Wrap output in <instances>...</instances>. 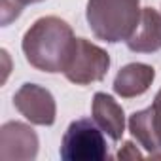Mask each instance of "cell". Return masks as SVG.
Instances as JSON below:
<instances>
[{
  "mask_svg": "<svg viewBox=\"0 0 161 161\" xmlns=\"http://www.w3.org/2000/svg\"><path fill=\"white\" fill-rule=\"evenodd\" d=\"M76 38L72 27L55 15L36 19L25 32L21 47L31 66L42 72H64Z\"/></svg>",
  "mask_w": 161,
  "mask_h": 161,
  "instance_id": "1",
  "label": "cell"
},
{
  "mask_svg": "<svg viewBox=\"0 0 161 161\" xmlns=\"http://www.w3.org/2000/svg\"><path fill=\"white\" fill-rule=\"evenodd\" d=\"M140 0H87L91 32L108 44L127 42L140 21Z\"/></svg>",
  "mask_w": 161,
  "mask_h": 161,
  "instance_id": "2",
  "label": "cell"
},
{
  "mask_svg": "<svg viewBox=\"0 0 161 161\" xmlns=\"http://www.w3.org/2000/svg\"><path fill=\"white\" fill-rule=\"evenodd\" d=\"M104 131L95 119H74L64 131L61 142V157L64 161H103L108 159V144Z\"/></svg>",
  "mask_w": 161,
  "mask_h": 161,
  "instance_id": "3",
  "label": "cell"
},
{
  "mask_svg": "<svg viewBox=\"0 0 161 161\" xmlns=\"http://www.w3.org/2000/svg\"><path fill=\"white\" fill-rule=\"evenodd\" d=\"M108 68H110V55L103 47L86 38H76L72 55L63 74L66 76L68 82L76 86H89L101 82L108 74Z\"/></svg>",
  "mask_w": 161,
  "mask_h": 161,
  "instance_id": "4",
  "label": "cell"
},
{
  "mask_svg": "<svg viewBox=\"0 0 161 161\" xmlns=\"http://www.w3.org/2000/svg\"><path fill=\"white\" fill-rule=\"evenodd\" d=\"M14 106L19 114L34 125H53L57 104L53 95L38 84H23L14 95Z\"/></svg>",
  "mask_w": 161,
  "mask_h": 161,
  "instance_id": "5",
  "label": "cell"
},
{
  "mask_svg": "<svg viewBox=\"0 0 161 161\" xmlns=\"http://www.w3.org/2000/svg\"><path fill=\"white\" fill-rule=\"evenodd\" d=\"M38 155V136L36 133L21 123L8 121L0 127V157L2 159H34Z\"/></svg>",
  "mask_w": 161,
  "mask_h": 161,
  "instance_id": "6",
  "label": "cell"
},
{
  "mask_svg": "<svg viewBox=\"0 0 161 161\" xmlns=\"http://www.w3.org/2000/svg\"><path fill=\"white\" fill-rule=\"evenodd\" d=\"M155 78L153 66L146 63H129L114 78V91L121 99H135L146 93Z\"/></svg>",
  "mask_w": 161,
  "mask_h": 161,
  "instance_id": "7",
  "label": "cell"
},
{
  "mask_svg": "<svg viewBox=\"0 0 161 161\" xmlns=\"http://www.w3.org/2000/svg\"><path fill=\"white\" fill-rule=\"evenodd\" d=\"M127 47L135 53H153L161 49V14L153 8H142L140 21L127 38Z\"/></svg>",
  "mask_w": 161,
  "mask_h": 161,
  "instance_id": "8",
  "label": "cell"
},
{
  "mask_svg": "<svg viewBox=\"0 0 161 161\" xmlns=\"http://www.w3.org/2000/svg\"><path fill=\"white\" fill-rule=\"evenodd\" d=\"M91 114L95 123L112 138L119 140L125 133V114L123 108L114 101V97L106 93H95L93 104H91Z\"/></svg>",
  "mask_w": 161,
  "mask_h": 161,
  "instance_id": "9",
  "label": "cell"
},
{
  "mask_svg": "<svg viewBox=\"0 0 161 161\" xmlns=\"http://www.w3.org/2000/svg\"><path fill=\"white\" fill-rule=\"evenodd\" d=\"M129 131L152 157H161V133L157 129L152 106L129 116Z\"/></svg>",
  "mask_w": 161,
  "mask_h": 161,
  "instance_id": "10",
  "label": "cell"
},
{
  "mask_svg": "<svg viewBox=\"0 0 161 161\" xmlns=\"http://www.w3.org/2000/svg\"><path fill=\"white\" fill-rule=\"evenodd\" d=\"M23 4H19L17 0H2V25L8 27L14 19H17L23 12Z\"/></svg>",
  "mask_w": 161,
  "mask_h": 161,
  "instance_id": "11",
  "label": "cell"
},
{
  "mask_svg": "<svg viewBox=\"0 0 161 161\" xmlns=\"http://www.w3.org/2000/svg\"><path fill=\"white\" fill-rule=\"evenodd\" d=\"M118 157L119 159H142V153L136 150V146L133 142H125L123 148L118 152Z\"/></svg>",
  "mask_w": 161,
  "mask_h": 161,
  "instance_id": "12",
  "label": "cell"
},
{
  "mask_svg": "<svg viewBox=\"0 0 161 161\" xmlns=\"http://www.w3.org/2000/svg\"><path fill=\"white\" fill-rule=\"evenodd\" d=\"M152 110H153V118H155V123H157V129L161 133V89L157 91L153 103H152Z\"/></svg>",
  "mask_w": 161,
  "mask_h": 161,
  "instance_id": "13",
  "label": "cell"
},
{
  "mask_svg": "<svg viewBox=\"0 0 161 161\" xmlns=\"http://www.w3.org/2000/svg\"><path fill=\"white\" fill-rule=\"evenodd\" d=\"M19 4H23V6H27V4H36V2H42V0H17Z\"/></svg>",
  "mask_w": 161,
  "mask_h": 161,
  "instance_id": "14",
  "label": "cell"
}]
</instances>
